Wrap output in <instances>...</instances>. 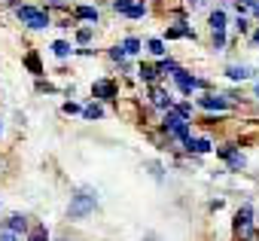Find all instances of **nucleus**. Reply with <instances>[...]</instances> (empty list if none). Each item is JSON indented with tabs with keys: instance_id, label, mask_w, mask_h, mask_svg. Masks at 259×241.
<instances>
[{
	"instance_id": "1",
	"label": "nucleus",
	"mask_w": 259,
	"mask_h": 241,
	"mask_svg": "<svg viewBox=\"0 0 259 241\" xmlns=\"http://www.w3.org/2000/svg\"><path fill=\"white\" fill-rule=\"evenodd\" d=\"M95 208H98V192H95L92 186H79V189L70 195V205H67V220H85Z\"/></svg>"
},
{
	"instance_id": "2",
	"label": "nucleus",
	"mask_w": 259,
	"mask_h": 241,
	"mask_svg": "<svg viewBox=\"0 0 259 241\" xmlns=\"http://www.w3.org/2000/svg\"><path fill=\"white\" fill-rule=\"evenodd\" d=\"M16 19H19L22 25H28L31 31H43V28L52 25L49 10H37V7H16Z\"/></svg>"
},
{
	"instance_id": "3",
	"label": "nucleus",
	"mask_w": 259,
	"mask_h": 241,
	"mask_svg": "<svg viewBox=\"0 0 259 241\" xmlns=\"http://www.w3.org/2000/svg\"><path fill=\"white\" fill-rule=\"evenodd\" d=\"M174 76V83H177V89L183 92V95H192V92H204L207 89V79H201V76H192L189 70H177V73H171Z\"/></svg>"
},
{
	"instance_id": "4",
	"label": "nucleus",
	"mask_w": 259,
	"mask_h": 241,
	"mask_svg": "<svg viewBox=\"0 0 259 241\" xmlns=\"http://www.w3.org/2000/svg\"><path fill=\"white\" fill-rule=\"evenodd\" d=\"M217 156L229 165V171H244V165H247V159H244V153L235 147V144H226V147H217Z\"/></svg>"
},
{
	"instance_id": "5",
	"label": "nucleus",
	"mask_w": 259,
	"mask_h": 241,
	"mask_svg": "<svg viewBox=\"0 0 259 241\" xmlns=\"http://www.w3.org/2000/svg\"><path fill=\"white\" fill-rule=\"evenodd\" d=\"M92 98H98V101H116L119 98V86L113 79H95L92 83Z\"/></svg>"
},
{
	"instance_id": "6",
	"label": "nucleus",
	"mask_w": 259,
	"mask_h": 241,
	"mask_svg": "<svg viewBox=\"0 0 259 241\" xmlns=\"http://www.w3.org/2000/svg\"><path fill=\"white\" fill-rule=\"evenodd\" d=\"M195 104H198L201 110H217V113H226V110L232 107L226 95H213V92H204V95H201V98H198Z\"/></svg>"
},
{
	"instance_id": "7",
	"label": "nucleus",
	"mask_w": 259,
	"mask_h": 241,
	"mask_svg": "<svg viewBox=\"0 0 259 241\" xmlns=\"http://www.w3.org/2000/svg\"><path fill=\"white\" fill-rule=\"evenodd\" d=\"M250 226H253V205H250V202H244V205L238 208V214H235L232 229H235V235H244Z\"/></svg>"
},
{
	"instance_id": "8",
	"label": "nucleus",
	"mask_w": 259,
	"mask_h": 241,
	"mask_svg": "<svg viewBox=\"0 0 259 241\" xmlns=\"http://www.w3.org/2000/svg\"><path fill=\"white\" fill-rule=\"evenodd\" d=\"M150 98H153V104H156L159 110H171V107H174V98H171V92H165L159 83H156V86H150Z\"/></svg>"
},
{
	"instance_id": "9",
	"label": "nucleus",
	"mask_w": 259,
	"mask_h": 241,
	"mask_svg": "<svg viewBox=\"0 0 259 241\" xmlns=\"http://www.w3.org/2000/svg\"><path fill=\"white\" fill-rule=\"evenodd\" d=\"M183 147H186V153H189V156H204V153H210V150H213V144H210V141H204V138H192V135L183 141Z\"/></svg>"
},
{
	"instance_id": "10",
	"label": "nucleus",
	"mask_w": 259,
	"mask_h": 241,
	"mask_svg": "<svg viewBox=\"0 0 259 241\" xmlns=\"http://www.w3.org/2000/svg\"><path fill=\"white\" fill-rule=\"evenodd\" d=\"M4 229H10V232H16V235H25V232H28V217H25V214H10V217L4 220Z\"/></svg>"
},
{
	"instance_id": "11",
	"label": "nucleus",
	"mask_w": 259,
	"mask_h": 241,
	"mask_svg": "<svg viewBox=\"0 0 259 241\" xmlns=\"http://www.w3.org/2000/svg\"><path fill=\"white\" fill-rule=\"evenodd\" d=\"M183 37H195V34H192V28H189V25H186L183 19H180L177 25H171V28L165 31V40H183Z\"/></svg>"
},
{
	"instance_id": "12",
	"label": "nucleus",
	"mask_w": 259,
	"mask_h": 241,
	"mask_svg": "<svg viewBox=\"0 0 259 241\" xmlns=\"http://www.w3.org/2000/svg\"><path fill=\"white\" fill-rule=\"evenodd\" d=\"M138 76H141L144 83L156 86V83L162 79V70H159V64H141V67H138Z\"/></svg>"
},
{
	"instance_id": "13",
	"label": "nucleus",
	"mask_w": 259,
	"mask_h": 241,
	"mask_svg": "<svg viewBox=\"0 0 259 241\" xmlns=\"http://www.w3.org/2000/svg\"><path fill=\"white\" fill-rule=\"evenodd\" d=\"M226 76L235 79V83H241V79H250L253 76V67H247V64H229L226 67Z\"/></svg>"
},
{
	"instance_id": "14",
	"label": "nucleus",
	"mask_w": 259,
	"mask_h": 241,
	"mask_svg": "<svg viewBox=\"0 0 259 241\" xmlns=\"http://www.w3.org/2000/svg\"><path fill=\"white\" fill-rule=\"evenodd\" d=\"M180 123H189V119L177 116L174 110H165V116H162V132H165V135H171V132H174V129H177Z\"/></svg>"
},
{
	"instance_id": "15",
	"label": "nucleus",
	"mask_w": 259,
	"mask_h": 241,
	"mask_svg": "<svg viewBox=\"0 0 259 241\" xmlns=\"http://www.w3.org/2000/svg\"><path fill=\"white\" fill-rule=\"evenodd\" d=\"M207 25H210V31H226V28H229V16H226V10H223V7L213 10L210 19H207Z\"/></svg>"
},
{
	"instance_id": "16",
	"label": "nucleus",
	"mask_w": 259,
	"mask_h": 241,
	"mask_svg": "<svg viewBox=\"0 0 259 241\" xmlns=\"http://www.w3.org/2000/svg\"><path fill=\"white\" fill-rule=\"evenodd\" d=\"M52 52H55V58H70V55H76V49H73L67 40H55V43H52Z\"/></svg>"
},
{
	"instance_id": "17",
	"label": "nucleus",
	"mask_w": 259,
	"mask_h": 241,
	"mask_svg": "<svg viewBox=\"0 0 259 241\" xmlns=\"http://www.w3.org/2000/svg\"><path fill=\"white\" fill-rule=\"evenodd\" d=\"M25 67H28V70L34 73V76H43V64H40V55H37L34 49H31V52L25 55Z\"/></svg>"
},
{
	"instance_id": "18",
	"label": "nucleus",
	"mask_w": 259,
	"mask_h": 241,
	"mask_svg": "<svg viewBox=\"0 0 259 241\" xmlns=\"http://www.w3.org/2000/svg\"><path fill=\"white\" fill-rule=\"evenodd\" d=\"M144 16H147V4H144V0H135V4L125 10V19H144Z\"/></svg>"
},
{
	"instance_id": "19",
	"label": "nucleus",
	"mask_w": 259,
	"mask_h": 241,
	"mask_svg": "<svg viewBox=\"0 0 259 241\" xmlns=\"http://www.w3.org/2000/svg\"><path fill=\"white\" fill-rule=\"evenodd\" d=\"M73 16H76L79 22H98V10H95V7H76Z\"/></svg>"
},
{
	"instance_id": "20",
	"label": "nucleus",
	"mask_w": 259,
	"mask_h": 241,
	"mask_svg": "<svg viewBox=\"0 0 259 241\" xmlns=\"http://www.w3.org/2000/svg\"><path fill=\"white\" fill-rule=\"evenodd\" d=\"M28 241H49V232H46V226H43V223H37V226H28Z\"/></svg>"
},
{
	"instance_id": "21",
	"label": "nucleus",
	"mask_w": 259,
	"mask_h": 241,
	"mask_svg": "<svg viewBox=\"0 0 259 241\" xmlns=\"http://www.w3.org/2000/svg\"><path fill=\"white\" fill-rule=\"evenodd\" d=\"M79 116L92 123V119H101V116H104V107H101V104H89V107H82V110H79Z\"/></svg>"
},
{
	"instance_id": "22",
	"label": "nucleus",
	"mask_w": 259,
	"mask_h": 241,
	"mask_svg": "<svg viewBox=\"0 0 259 241\" xmlns=\"http://www.w3.org/2000/svg\"><path fill=\"white\" fill-rule=\"evenodd\" d=\"M141 46H144V43H141L138 37H125V40H122V49H125V55H138V52H141Z\"/></svg>"
},
{
	"instance_id": "23",
	"label": "nucleus",
	"mask_w": 259,
	"mask_h": 241,
	"mask_svg": "<svg viewBox=\"0 0 259 241\" xmlns=\"http://www.w3.org/2000/svg\"><path fill=\"white\" fill-rule=\"evenodd\" d=\"M92 37H95V25H85V28L76 31V43H79V46H89Z\"/></svg>"
},
{
	"instance_id": "24",
	"label": "nucleus",
	"mask_w": 259,
	"mask_h": 241,
	"mask_svg": "<svg viewBox=\"0 0 259 241\" xmlns=\"http://www.w3.org/2000/svg\"><path fill=\"white\" fill-rule=\"evenodd\" d=\"M147 49H150L153 55H159V58H162V55L168 52V49H165V40H159V37H153V40L147 43Z\"/></svg>"
},
{
	"instance_id": "25",
	"label": "nucleus",
	"mask_w": 259,
	"mask_h": 241,
	"mask_svg": "<svg viewBox=\"0 0 259 241\" xmlns=\"http://www.w3.org/2000/svg\"><path fill=\"white\" fill-rule=\"evenodd\" d=\"M159 70H162V73H177V70H180V64H177V61H171V58H162V61H159Z\"/></svg>"
},
{
	"instance_id": "26",
	"label": "nucleus",
	"mask_w": 259,
	"mask_h": 241,
	"mask_svg": "<svg viewBox=\"0 0 259 241\" xmlns=\"http://www.w3.org/2000/svg\"><path fill=\"white\" fill-rule=\"evenodd\" d=\"M235 28H238V34H250V28H253V25H250V19H247V16H238V19H235Z\"/></svg>"
},
{
	"instance_id": "27",
	"label": "nucleus",
	"mask_w": 259,
	"mask_h": 241,
	"mask_svg": "<svg viewBox=\"0 0 259 241\" xmlns=\"http://www.w3.org/2000/svg\"><path fill=\"white\" fill-rule=\"evenodd\" d=\"M210 34H213V49L223 52L226 49V31H210Z\"/></svg>"
},
{
	"instance_id": "28",
	"label": "nucleus",
	"mask_w": 259,
	"mask_h": 241,
	"mask_svg": "<svg viewBox=\"0 0 259 241\" xmlns=\"http://www.w3.org/2000/svg\"><path fill=\"white\" fill-rule=\"evenodd\" d=\"M110 58H113L116 64H122V67H125V58H128V55H125V49H122V46H113V49H110Z\"/></svg>"
},
{
	"instance_id": "29",
	"label": "nucleus",
	"mask_w": 259,
	"mask_h": 241,
	"mask_svg": "<svg viewBox=\"0 0 259 241\" xmlns=\"http://www.w3.org/2000/svg\"><path fill=\"white\" fill-rule=\"evenodd\" d=\"M171 110H174L177 116H183V119H192V107H189V104H177V101H174Z\"/></svg>"
},
{
	"instance_id": "30",
	"label": "nucleus",
	"mask_w": 259,
	"mask_h": 241,
	"mask_svg": "<svg viewBox=\"0 0 259 241\" xmlns=\"http://www.w3.org/2000/svg\"><path fill=\"white\" fill-rule=\"evenodd\" d=\"M132 4H135V0H113V4H110V7H113L116 13H122V16H125V10H128V7H132Z\"/></svg>"
},
{
	"instance_id": "31",
	"label": "nucleus",
	"mask_w": 259,
	"mask_h": 241,
	"mask_svg": "<svg viewBox=\"0 0 259 241\" xmlns=\"http://www.w3.org/2000/svg\"><path fill=\"white\" fill-rule=\"evenodd\" d=\"M147 168H150V174H153L156 180H162V177H165V171H162V165H159V162H147Z\"/></svg>"
},
{
	"instance_id": "32",
	"label": "nucleus",
	"mask_w": 259,
	"mask_h": 241,
	"mask_svg": "<svg viewBox=\"0 0 259 241\" xmlns=\"http://www.w3.org/2000/svg\"><path fill=\"white\" fill-rule=\"evenodd\" d=\"M61 110H64L67 116H73V113H79L82 107H79V104H73V101H64V107H61Z\"/></svg>"
},
{
	"instance_id": "33",
	"label": "nucleus",
	"mask_w": 259,
	"mask_h": 241,
	"mask_svg": "<svg viewBox=\"0 0 259 241\" xmlns=\"http://www.w3.org/2000/svg\"><path fill=\"white\" fill-rule=\"evenodd\" d=\"M22 235H16V232H10V229H0V241H19Z\"/></svg>"
},
{
	"instance_id": "34",
	"label": "nucleus",
	"mask_w": 259,
	"mask_h": 241,
	"mask_svg": "<svg viewBox=\"0 0 259 241\" xmlns=\"http://www.w3.org/2000/svg\"><path fill=\"white\" fill-rule=\"evenodd\" d=\"M186 4H189V10H201V7L207 4V0H186Z\"/></svg>"
},
{
	"instance_id": "35",
	"label": "nucleus",
	"mask_w": 259,
	"mask_h": 241,
	"mask_svg": "<svg viewBox=\"0 0 259 241\" xmlns=\"http://www.w3.org/2000/svg\"><path fill=\"white\" fill-rule=\"evenodd\" d=\"M37 89H40V92H55V86H52V83H43V79L37 83Z\"/></svg>"
},
{
	"instance_id": "36",
	"label": "nucleus",
	"mask_w": 259,
	"mask_h": 241,
	"mask_svg": "<svg viewBox=\"0 0 259 241\" xmlns=\"http://www.w3.org/2000/svg\"><path fill=\"white\" fill-rule=\"evenodd\" d=\"M250 46H259V28H256L253 34H250Z\"/></svg>"
},
{
	"instance_id": "37",
	"label": "nucleus",
	"mask_w": 259,
	"mask_h": 241,
	"mask_svg": "<svg viewBox=\"0 0 259 241\" xmlns=\"http://www.w3.org/2000/svg\"><path fill=\"white\" fill-rule=\"evenodd\" d=\"M253 95H256V98H259V83H256V86H253Z\"/></svg>"
},
{
	"instance_id": "38",
	"label": "nucleus",
	"mask_w": 259,
	"mask_h": 241,
	"mask_svg": "<svg viewBox=\"0 0 259 241\" xmlns=\"http://www.w3.org/2000/svg\"><path fill=\"white\" fill-rule=\"evenodd\" d=\"M0 135H4V123H0Z\"/></svg>"
}]
</instances>
